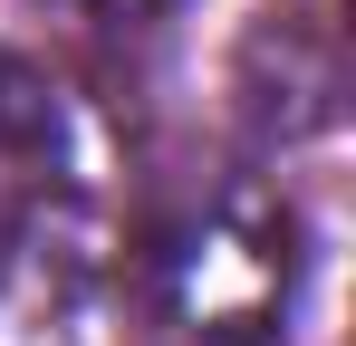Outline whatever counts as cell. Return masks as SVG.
I'll list each match as a JSON object with an SVG mask.
<instances>
[{"label": "cell", "mask_w": 356, "mask_h": 346, "mask_svg": "<svg viewBox=\"0 0 356 346\" xmlns=\"http://www.w3.org/2000/svg\"><path fill=\"white\" fill-rule=\"evenodd\" d=\"M298 298V222L270 192H222L174 240V318L202 346H280Z\"/></svg>", "instance_id": "cell-1"}, {"label": "cell", "mask_w": 356, "mask_h": 346, "mask_svg": "<svg viewBox=\"0 0 356 346\" xmlns=\"http://www.w3.org/2000/svg\"><path fill=\"white\" fill-rule=\"evenodd\" d=\"M58 154H67V125H58L49 77L29 58H0V270L39 222V202L58 183Z\"/></svg>", "instance_id": "cell-2"}]
</instances>
